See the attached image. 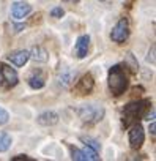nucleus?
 I'll use <instances>...</instances> for the list:
<instances>
[{
    "instance_id": "obj_1",
    "label": "nucleus",
    "mask_w": 156,
    "mask_h": 161,
    "mask_svg": "<svg viewBox=\"0 0 156 161\" xmlns=\"http://www.w3.org/2000/svg\"><path fill=\"white\" fill-rule=\"evenodd\" d=\"M128 87V77L123 71V68L120 65H114L109 71V89L112 92V95L120 97L121 93H125Z\"/></svg>"
},
{
    "instance_id": "obj_2",
    "label": "nucleus",
    "mask_w": 156,
    "mask_h": 161,
    "mask_svg": "<svg viewBox=\"0 0 156 161\" xmlns=\"http://www.w3.org/2000/svg\"><path fill=\"white\" fill-rule=\"evenodd\" d=\"M148 106H150L148 100H139V101L128 103L123 109V123H125V126H129V125L136 123L145 114Z\"/></svg>"
},
{
    "instance_id": "obj_3",
    "label": "nucleus",
    "mask_w": 156,
    "mask_h": 161,
    "mask_svg": "<svg viewBox=\"0 0 156 161\" xmlns=\"http://www.w3.org/2000/svg\"><path fill=\"white\" fill-rule=\"evenodd\" d=\"M77 115L87 123H98L104 117V108L101 104H84L77 109Z\"/></svg>"
},
{
    "instance_id": "obj_4",
    "label": "nucleus",
    "mask_w": 156,
    "mask_h": 161,
    "mask_svg": "<svg viewBox=\"0 0 156 161\" xmlns=\"http://www.w3.org/2000/svg\"><path fill=\"white\" fill-rule=\"evenodd\" d=\"M128 36H129V24H128V19L121 18V19L115 24V27L112 29L110 38H112L114 43H118V44H120V43H125Z\"/></svg>"
},
{
    "instance_id": "obj_5",
    "label": "nucleus",
    "mask_w": 156,
    "mask_h": 161,
    "mask_svg": "<svg viewBox=\"0 0 156 161\" xmlns=\"http://www.w3.org/2000/svg\"><path fill=\"white\" fill-rule=\"evenodd\" d=\"M71 156H73V159H77V161H96V159H100L98 152L90 148V147H85L82 150L71 147Z\"/></svg>"
},
{
    "instance_id": "obj_6",
    "label": "nucleus",
    "mask_w": 156,
    "mask_h": 161,
    "mask_svg": "<svg viewBox=\"0 0 156 161\" xmlns=\"http://www.w3.org/2000/svg\"><path fill=\"white\" fill-rule=\"evenodd\" d=\"M145 141V134H143V128L139 123H134L129 130V145L131 148H139Z\"/></svg>"
},
{
    "instance_id": "obj_7",
    "label": "nucleus",
    "mask_w": 156,
    "mask_h": 161,
    "mask_svg": "<svg viewBox=\"0 0 156 161\" xmlns=\"http://www.w3.org/2000/svg\"><path fill=\"white\" fill-rule=\"evenodd\" d=\"M0 76H2V79L7 82L8 87H14L18 82H19V77H18V73L16 69H13L11 66L2 63L0 65Z\"/></svg>"
},
{
    "instance_id": "obj_8",
    "label": "nucleus",
    "mask_w": 156,
    "mask_h": 161,
    "mask_svg": "<svg viewBox=\"0 0 156 161\" xmlns=\"http://www.w3.org/2000/svg\"><path fill=\"white\" fill-rule=\"evenodd\" d=\"M58 84L62 87H69L73 82H74V79H76V71L71 69L69 66H63L60 71H58Z\"/></svg>"
},
{
    "instance_id": "obj_9",
    "label": "nucleus",
    "mask_w": 156,
    "mask_h": 161,
    "mask_svg": "<svg viewBox=\"0 0 156 161\" xmlns=\"http://www.w3.org/2000/svg\"><path fill=\"white\" fill-rule=\"evenodd\" d=\"M93 87H95V80H93L92 74H85L79 82H77V86L74 89L79 95H85V93H90L93 90Z\"/></svg>"
},
{
    "instance_id": "obj_10",
    "label": "nucleus",
    "mask_w": 156,
    "mask_h": 161,
    "mask_svg": "<svg viewBox=\"0 0 156 161\" xmlns=\"http://www.w3.org/2000/svg\"><path fill=\"white\" fill-rule=\"evenodd\" d=\"M89 46H90V36L89 35H81L76 41V57L84 58L89 54Z\"/></svg>"
},
{
    "instance_id": "obj_11",
    "label": "nucleus",
    "mask_w": 156,
    "mask_h": 161,
    "mask_svg": "<svg viewBox=\"0 0 156 161\" xmlns=\"http://www.w3.org/2000/svg\"><path fill=\"white\" fill-rule=\"evenodd\" d=\"M30 11H32V7L25 2H16L11 7V16L14 19H24Z\"/></svg>"
},
{
    "instance_id": "obj_12",
    "label": "nucleus",
    "mask_w": 156,
    "mask_h": 161,
    "mask_svg": "<svg viewBox=\"0 0 156 161\" xmlns=\"http://www.w3.org/2000/svg\"><path fill=\"white\" fill-rule=\"evenodd\" d=\"M36 122L41 125V126H52L55 123H58V114L52 112V111H47V112H43L38 115Z\"/></svg>"
},
{
    "instance_id": "obj_13",
    "label": "nucleus",
    "mask_w": 156,
    "mask_h": 161,
    "mask_svg": "<svg viewBox=\"0 0 156 161\" xmlns=\"http://www.w3.org/2000/svg\"><path fill=\"white\" fill-rule=\"evenodd\" d=\"M29 58H30L29 51H16V52H13V54L8 55V60L11 63H14L16 66H24L29 62Z\"/></svg>"
},
{
    "instance_id": "obj_14",
    "label": "nucleus",
    "mask_w": 156,
    "mask_h": 161,
    "mask_svg": "<svg viewBox=\"0 0 156 161\" xmlns=\"http://www.w3.org/2000/svg\"><path fill=\"white\" fill-rule=\"evenodd\" d=\"M29 54H30V58L35 60V62H38V63H44V62L49 60V54H47V51L43 49L41 46H35Z\"/></svg>"
},
{
    "instance_id": "obj_15",
    "label": "nucleus",
    "mask_w": 156,
    "mask_h": 161,
    "mask_svg": "<svg viewBox=\"0 0 156 161\" xmlns=\"http://www.w3.org/2000/svg\"><path fill=\"white\" fill-rule=\"evenodd\" d=\"M29 86H30L32 89H35V90L43 89V87H44V77H43L40 73L32 74V76L29 77Z\"/></svg>"
},
{
    "instance_id": "obj_16",
    "label": "nucleus",
    "mask_w": 156,
    "mask_h": 161,
    "mask_svg": "<svg viewBox=\"0 0 156 161\" xmlns=\"http://www.w3.org/2000/svg\"><path fill=\"white\" fill-rule=\"evenodd\" d=\"M11 136L3 133V131H0V153L2 152H7L10 147H11Z\"/></svg>"
},
{
    "instance_id": "obj_17",
    "label": "nucleus",
    "mask_w": 156,
    "mask_h": 161,
    "mask_svg": "<svg viewBox=\"0 0 156 161\" xmlns=\"http://www.w3.org/2000/svg\"><path fill=\"white\" fill-rule=\"evenodd\" d=\"M81 141H82L84 144H87V147H90V148H93V150H96V152L101 148V144H100L98 141L92 139V137H81Z\"/></svg>"
},
{
    "instance_id": "obj_18",
    "label": "nucleus",
    "mask_w": 156,
    "mask_h": 161,
    "mask_svg": "<svg viewBox=\"0 0 156 161\" xmlns=\"http://www.w3.org/2000/svg\"><path fill=\"white\" fill-rule=\"evenodd\" d=\"M8 120H10L8 112H7L3 108H0V125H5V123H8Z\"/></svg>"
},
{
    "instance_id": "obj_19",
    "label": "nucleus",
    "mask_w": 156,
    "mask_h": 161,
    "mask_svg": "<svg viewBox=\"0 0 156 161\" xmlns=\"http://www.w3.org/2000/svg\"><path fill=\"white\" fill-rule=\"evenodd\" d=\"M154 51H156V47L151 46L150 51H148V55H147V62H150L151 65H154Z\"/></svg>"
},
{
    "instance_id": "obj_20",
    "label": "nucleus",
    "mask_w": 156,
    "mask_h": 161,
    "mask_svg": "<svg viewBox=\"0 0 156 161\" xmlns=\"http://www.w3.org/2000/svg\"><path fill=\"white\" fill-rule=\"evenodd\" d=\"M63 14H65V11H63L60 7H57V8H54V10L51 11V16H52V18H62Z\"/></svg>"
},
{
    "instance_id": "obj_21",
    "label": "nucleus",
    "mask_w": 156,
    "mask_h": 161,
    "mask_svg": "<svg viewBox=\"0 0 156 161\" xmlns=\"http://www.w3.org/2000/svg\"><path fill=\"white\" fill-rule=\"evenodd\" d=\"M150 133L154 136L156 134V125H154V122H151V125H150Z\"/></svg>"
},
{
    "instance_id": "obj_22",
    "label": "nucleus",
    "mask_w": 156,
    "mask_h": 161,
    "mask_svg": "<svg viewBox=\"0 0 156 161\" xmlns=\"http://www.w3.org/2000/svg\"><path fill=\"white\" fill-rule=\"evenodd\" d=\"M153 119H154V111H151V114H148V115H147V120H148V122H150V120H153Z\"/></svg>"
},
{
    "instance_id": "obj_23",
    "label": "nucleus",
    "mask_w": 156,
    "mask_h": 161,
    "mask_svg": "<svg viewBox=\"0 0 156 161\" xmlns=\"http://www.w3.org/2000/svg\"><path fill=\"white\" fill-rule=\"evenodd\" d=\"M24 27H25V25H16L14 29H16V32H21V30H22Z\"/></svg>"
},
{
    "instance_id": "obj_24",
    "label": "nucleus",
    "mask_w": 156,
    "mask_h": 161,
    "mask_svg": "<svg viewBox=\"0 0 156 161\" xmlns=\"http://www.w3.org/2000/svg\"><path fill=\"white\" fill-rule=\"evenodd\" d=\"M62 2H73V3H77L79 0H62Z\"/></svg>"
},
{
    "instance_id": "obj_25",
    "label": "nucleus",
    "mask_w": 156,
    "mask_h": 161,
    "mask_svg": "<svg viewBox=\"0 0 156 161\" xmlns=\"http://www.w3.org/2000/svg\"><path fill=\"white\" fill-rule=\"evenodd\" d=\"M0 79H2V76H0Z\"/></svg>"
}]
</instances>
